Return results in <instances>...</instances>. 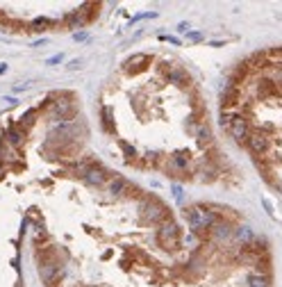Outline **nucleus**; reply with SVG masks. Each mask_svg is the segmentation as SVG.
I'll return each instance as SVG.
<instances>
[{"instance_id":"obj_2","label":"nucleus","mask_w":282,"mask_h":287,"mask_svg":"<svg viewBox=\"0 0 282 287\" xmlns=\"http://www.w3.org/2000/svg\"><path fill=\"white\" fill-rule=\"evenodd\" d=\"M5 71H7V62H0V75L5 73Z\"/></svg>"},{"instance_id":"obj_1","label":"nucleus","mask_w":282,"mask_h":287,"mask_svg":"<svg viewBox=\"0 0 282 287\" xmlns=\"http://www.w3.org/2000/svg\"><path fill=\"white\" fill-rule=\"evenodd\" d=\"M57 62H62V55H55V57H50L46 64H57Z\"/></svg>"}]
</instances>
